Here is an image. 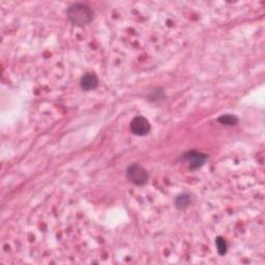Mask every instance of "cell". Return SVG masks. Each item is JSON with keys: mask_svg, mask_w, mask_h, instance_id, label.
<instances>
[{"mask_svg": "<svg viewBox=\"0 0 265 265\" xmlns=\"http://www.w3.org/2000/svg\"><path fill=\"white\" fill-rule=\"evenodd\" d=\"M99 86V79L96 74L87 73L85 74L80 80V87L84 91L95 90Z\"/></svg>", "mask_w": 265, "mask_h": 265, "instance_id": "5b68a950", "label": "cell"}, {"mask_svg": "<svg viewBox=\"0 0 265 265\" xmlns=\"http://www.w3.org/2000/svg\"><path fill=\"white\" fill-rule=\"evenodd\" d=\"M66 15L68 20L76 26H85L89 24L95 17L92 8L81 2H76L68 6Z\"/></svg>", "mask_w": 265, "mask_h": 265, "instance_id": "6da1fadb", "label": "cell"}, {"mask_svg": "<svg viewBox=\"0 0 265 265\" xmlns=\"http://www.w3.org/2000/svg\"><path fill=\"white\" fill-rule=\"evenodd\" d=\"M127 181L135 185L142 186L146 184L149 178V174L146 170L138 164H132L125 171Z\"/></svg>", "mask_w": 265, "mask_h": 265, "instance_id": "7a4b0ae2", "label": "cell"}, {"mask_svg": "<svg viewBox=\"0 0 265 265\" xmlns=\"http://www.w3.org/2000/svg\"><path fill=\"white\" fill-rule=\"evenodd\" d=\"M131 131L134 135L143 137L146 136L150 132V123L144 116H136L132 119Z\"/></svg>", "mask_w": 265, "mask_h": 265, "instance_id": "3957f363", "label": "cell"}, {"mask_svg": "<svg viewBox=\"0 0 265 265\" xmlns=\"http://www.w3.org/2000/svg\"><path fill=\"white\" fill-rule=\"evenodd\" d=\"M183 159L189 163V168L191 170H197L205 164V162L207 161V156L202 152L193 150L186 152L183 156Z\"/></svg>", "mask_w": 265, "mask_h": 265, "instance_id": "277c9868", "label": "cell"}, {"mask_svg": "<svg viewBox=\"0 0 265 265\" xmlns=\"http://www.w3.org/2000/svg\"><path fill=\"white\" fill-rule=\"evenodd\" d=\"M216 246H217V251L220 256H224L226 255L228 251V245L226 239L222 236H218L216 238Z\"/></svg>", "mask_w": 265, "mask_h": 265, "instance_id": "52a82bcc", "label": "cell"}, {"mask_svg": "<svg viewBox=\"0 0 265 265\" xmlns=\"http://www.w3.org/2000/svg\"><path fill=\"white\" fill-rule=\"evenodd\" d=\"M218 122L224 125H235L238 123V118L235 115L225 114L218 118Z\"/></svg>", "mask_w": 265, "mask_h": 265, "instance_id": "ba28073f", "label": "cell"}, {"mask_svg": "<svg viewBox=\"0 0 265 265\" xmlns=\"http://www.w3.org/2000/svg\"><path fill=\"white\" fill-rule=\"evenodd\" d=\"M191 202H192L191 195L187 193H183L181 195H178L175 199V205L178 209H184L186 207H189Z\"/></svg>", "mask_w": 265, "mask_h": 265, "instance_id": "8992f818", "label": "cell"}]
</instances>
